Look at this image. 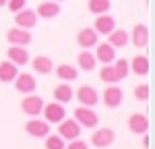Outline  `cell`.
Here are the masks:
<instances>
[{
	"mask_svg": "<svg viewBox=\"0 0 155 149\" xmlns=\"http://www.w3.org/2000/svg\"><path fill=\"white\" fill-rule=\"evenodd\" d=\"M21 110L27 114V116H39L41 114V110H44V99L39 98V95H35V93H27L23 98V101H21Z\"/></svg>",
	"mask_w": 155,
	"mask_h": 149,
	"instance_id": "2",
	"label": "cell"
},
{
	"mask_svg": "<svg viewBox=\"0 0 155 149\" xmlns=\"http://www.w3.org/2000/svg\"><path fill=\"white\" fill-rule=\"evenodd\" d=\"M97 31L95 29H89V27H85V29H81L79 33H77V44L81 46L83 50H91L97 46Z\"/></svg>",
	"mask_w": 155,
	"mask_h": 149,
	"instance_id": "12",
	"label": "cell"
},
{
	"mask_svg": "<svg viewBox=\"0 0 155 149\" xmlns=\"http://www.w3.org/2000/svg\"><path fill=\"white\" fill-rule=\"evenodd\" d=\"M77 62H79V68H83V71H93L95 68V64H97V60H95V54L91 52V50H83L79 56H77Z\"/></svg>",
	"mask_w": 155,
	"mask_h": 149,
	"instance_id": "23",
	"label": "cell"
},
{
	"mask_svg": "<svg viewBox=\"0 0 155 149\" xmlns=\"http://www.w3.org/2000/svg\"><path fill=\"white\" fill-rule=\"evenodd\" d=\"M99 79L104 81V83H110V85H116L120 79V74L116 73V68H114V64H104V68L99 71Z\"/></svg>",
	"mask_w": 155,
	"mask_h": 149,
	"instance_id": "24",
	"label": "cell"
},
{
	"mask_svg": "<svg viewBox=\"0 0 155 149\" xmlns=\"http://www.w3.org/2000/svg\"><path fill=\"white\" fill-rule=\"evenodd\" d=\"M25 131L29 137H35V139H44V137L50 135V122L46 120H39L37 116H33L31 120L25 122Z\"/></svg>",
	"mask_w": 155,
	"mask_h": 149,
	"instance_id": "4",
	"label": "cell"
},
{
	"mask_svg": "<svg viewBox=\"0 0 155 149\" xmlns=\"http://www.w3.org/2000/svg\"><path fill=\"white\" fill-rule=\"evenodd\" d=\"M56 2H62V0H56Z\"/></svg>",
	"mask_w": 155,
	"mask_h": 149,
	"instance_id": "34",
	"label": "cell"
},
{
	"mask_svg": "<svg viewBox=\"0 0 155 149\" xmlns=\"http://www.w3.org/2000/svg\"><path fill=\"white\" fill-rule=\"evenodd\" d=\"M128 37H130V41L137 48H147V44H149V29H147V25L137 23L132 27V33Z\"/></svg>",
	"mask_w": 155,
	"mask_h": 149,
	"instance_id": "14",
	"label": "cell"
},
{
	"mask_svg": "<svg viewBox=\"0 0 155 149\" xmlns=\"http://www.w3.org/2000/svg\"><path fill=\"white\" fill-rule=\"evenodd\" d=\"M128 41H130V37L124 29H114L112 33H107V44L112 48H124Z\"/></svg>",
	"mask_w": 155,
	"mask_h": 149,
	"instance_id": "20",
	"label": "cell"
},
{
	"mask_svg": "<svg viewBox=\"0 0 155 149\" xmlns=\"http://www.w3.org/2000/svg\"><path fill=\"white\" fill-rule=\"evenodd\" d=\"M116 48H112L110 44H97L95 48V60L101 62V64H112V62L116 60V52H114Z\"/></svg>",
	"mask_w": 155,
	"mask_h": 149,
	"instance_id": "17",
	"label": "cell"
},
{
	"mask_svg": "<svg viewBox=\"0 0 155 149\" xmlns=\"http://www.w3.org/2000/svg\"><path fill=\"white\" fill-rule=\"evenodd\" d=\"M104 106L106 108H118L120 104H122V99H124V91L120 89L118 85H110L104 91Z\"/></svg>",
	"mask_w": 155,
	"mask_h": 149,
	"instance_id": "10",
	"label": "cell"
},
{
	"mask_svg": "<svg viewBox=\"0 0 155 149\" xmlns=\"http://www.w3.org/2000/svg\"><path fill=\"white\" fill-rule=\"evenodd\" d=\"M25 4H27V0H6L4 6H8L11 12H19L21 8H25Z\"/></svg>",
	"mask_w": 155,
	"mask_h": 149,
	"instance_id": "31",
	"label": "cell"
},
{
	"mask_svg": "<svg viewBox=\"0 0 155 149\" xmlns=\"http://www.w3.org/2000/svg\"><path fill=\"white\" fill-rule=\"evenodd\" d=\"M110 6H112L110 0H89L87 2V8H89V12H93V15H104V12L110 11Z\"/></svg>",
	"mask_w": 155,
	"mask_h": 149,
	"instance_id": "27",
	"label": "cell"
},
{
	"mask_svg": "<svg viewBox=\"0 0 155 149\" xmlns=\"http://www.w3.org/2000/svg\"><path fill=\"white\" fill-rule=\"evenodd\" d=\"M77 99L81 101V106L93 108L97 101H99V95H97V91L91 85H81L79 89H77Z\"/></svg>",
	"mask_w": 155,
	"mask_h": 149,
	"instance_id": "9",
	"label": "cell"
},
{
	"mask_svg": "<svg viewBox=\"0 0 155 149\" xmlns=\"http://www.w3.org/2000/svg\"><path fill=\"white\" fill-rule=\"evenodd\" d=\"M72 99V87L62 83V85L54 87V101H60V104H66Z\"/></svg>",
	"mask_w": 155,
	"mask_h": 149,
	"instance_id": "26",
	"label": "cell"
},
{
	"mask_svg": "<svg viewBox=\"0 0 155 149\" xmlns=\"http://www.w3.org/2000/svg\"><path fill=\"white\" fill-rule=\"evenodd\" d=\"M134 98L139 101H147L149 99V85H137L134 87Z\"/></svg>",
	"mask_w": 155,
	"mask_h": 149,
	"instance_id": "30",
	"label": "cell"
},
{
	"mask_svg": "<svg viewBox=\"0 0 155 149\" xmlns=\"http://www.w3.org/2000/svg\"><path fill=\"white\" fill-rule=\"evenodd\" d=\"M6 56H8V60L15 62L17 66H25V64L29 62V52L25 50V46H11L8 52H6Z\"/></svg>",
	"mask_w": 155,
	"mask_h": 149,
	"instance_id": "18",
	"label": "cell"
},
{
	"mask_svg": "<svg viewBox=\"0 0 155 149\" xmlns=\"http://www.w3.org/2000/svg\"><path fill=\"white\" fill-rule=\"evenodd\" d=\"M56 77L62 79V81H74L79 77V71L72 64H58L56 66Z\"/></svg>",
	"mask_w": 155,
	"mask_h": 149,
	"instance_id": "25",
	"label": "cell"
},
{
	"mask_svg": "<svg viewBox=\"0 0 155 149\" xmlns=\"http://www.w3.org/2000/svg\"><path fill=\"white\" fill-rule=\"evenodd\" d=\"M128 68H130L134 74L145 77V74H149V58H147V56H134L132 62H128Z\"/></svg>",
	"mask_w": 155,
	"mask_h": 149,
	"instance_id": "21",
	"label": "cell"
},
{
	"mask_svg": "<svg viewBox=\"0 0 155 149\" xmlns=\"http://www.w3.org/2000/svg\"><path fill=\"white\" fill-rule=\"evenodd\" d=\"M114 139H116V135H114L112 128H97L91 135V145L97 149H106L114 143Z\"/></svg>",
	"mask_w": 155,
	"mask_h": 149,
	"instance_id": "7",
	"label": "cell"
},
{
	"mask_svg": "<svg viewBox=\"0 0 155 149\" xmlns=\"http://www.w3.org/2000/svg\"><path fill=\"white\" fill-rule=\"evenodd\" d=\"M112 64H114L116 73L120 74V79H126V77H128V73H130V68H128V60H124V58H116Z\"/></svg>",
	"mask_w": 155,
	"mask_h": 149,
	"instance_id": "28",
	"label": "cell"
},
{
	"mask_svg": "<svg viewBox=\"0 0 155 149\" xmlns=\"http://www.w3.org/2000/svg\"><path fill=\"white\" fill-rule=\"evenodd\" d=\"M64 139L60 135H48L46 137V149H64Z\"/></svg>",
	"mask_w": 155,
	"mask_h": 149,
	"instance_id": "29",
	"label": "cell"
},
{
	"mask_svg": "<svg viewBox=\"0 0 155 149\" xmlns=\"http://www.w3.org/2000/svg\"><path fill=\"white\" fill-rule=\"evenodd\" d=\"M15 25H17V27H21V29H33V27L37 25L35 11L21 8L19 12H15Z\"/></svg>",
	"mask_w": 155,
	"mask_h": 149,
	"instance_id": "8",
	"label": "cell"
},
{
	"mask_svg": "<svg viewBox=\"0 0 155 149\" xmlns=\"http://www.w3.org/2000/svg\"><path fill=\"white\" fill-rule=\"evenodd\" d=\"M95 29L97 31V35H107V33H112L114 29H116V21H114V17H110L107 12H104V15H97V19H95Z\"/></svg>",
	"mask_w": 155,
	"mask_h": 149,
	"instance_id": "13",
	"label": "cell"
},
{
	"mask_svg": "<svg viewBox=\"0 0 155 149\" xmlns=\"http://www.w3.org/2000/svg\"><path fill=\"white\" fill-rule=\"evenodd\" d=\"M15 83V87H17V91H21L23 95H27V93H33L35 91V77L29 73H19L17 74V79L12 81Z\"/></svg>",
	"mask_w": 155,
	"mask_h": 149,
	"instance_id": "11",
	"label": "cell"
},
{
	"mask_svg": "<svg viewBox=\"0 0 155 149\" xmlns=\"http://www.w3.org/2000/svg\"><path fill=\"white\" fill-rule=\"evenodd\" d=\"M74 120L81 124V126H85V128H95L97 124H99L97 114L91 110V108H87V106L77 108V110H74Z\"/></svg>",
	"mask_w": 155,
	"mask_h": 149,
	"instance_id": "5",
	"label": "cell"
},
{
	"mask_svg": "<svg viewBox=\"0 0 155 149\" xmlns=\"http://www.w3.org/2000/svg\"><path fill=\"white\" fill-rule=\"evenodd\" d=\"M35 15H37V17H41V19H54V17H58V15H60V4L56 2V0L39 2Z\"/></svg>",
	"mask_w": 155,
	"mask_h": 149,
	"instance_id": "16",
	"label": "cell"
},
{
	"mask_svg": "<svg viewBox=\"0 0 155 149\" xmlns=\"http://www.w3.org/2000/svg\"><path fill=\"white\" fill-rule=\"evenodd\" d=\"M44 116H46V122L50 124H58L60 120H64L66 118V108H64V104H60V101H52V104H44Z\"/></svg>",
	"mask_w": 155,
	"mask_h": 149,
	"instance_id": "1",
	"label": "cell"
},
{
	"mask_svg": "<svg viewBox=\"0 0 155 149\" xmlns=\"http://www.w3.org/2000/svg\"><path fill=\"white\" fill-rule=\"evenodd\" d=\"M128 128L134 135H147L149 131V118L145 114H132L128 118Z\"/></svg>",
	"mask_w": 155,
	"mask_h": 149,
	"instance_id": "15",
	"label": "cell"
},
{
	"mask_svg": "<svg viewBox=\"0 0 155 149\" xmlns=\"http://www.w3.org/2000/svg\"><path fill=\"white\" fill-rule=\"evenodd\" d=\"M64 149H87V143L79 141V139H72L71 143H68V147H64Z\"/></svg>",
	"mask_w": 155,
	"mask_h": 149,
	"instance_id": "32",
	"label": "cell"
},
{
	"mask_svg": "<svg viewBox=\"0 0 155 149\" xmlns=\"http://www.w3.org/2000/svg\"><path fill=\"white\" fill-rule=\"evenodd\" d=\"M58 135L64 139V141H72V139H79L81 137V124L72 118H64L58 122Z\"/></svg>",
	"mask_w": 155,
	"mask_h": 149,
	"instance_id": "3",
	"label": "cell"
},
{
	"mask_svg": "<svg viewBox=\"0 0 155 149\" xmlns=\"http://www.w3.org/2000/svg\"><path fill=\"white\" fill-rule=\"evenodd\" d=\"M31 64H33V71L39 74H50L54 71V62H52L50 56H37V58L31 60Z\"/></svg>",
	"mask_w": 155,
	"mask_h": 149,
	"instance_id": "22",
	"label": "cell"
},
{
	"mask_svg": "<svg viewBox=\"0 0 155 149\" xmlns=\"http://www.w3.org/2000/svg\"><path fill=\"white\" fill-rule=\"evenodd\" d=\"M31 33H29V29H21V27H12L6 31V41L11 44V46H29L31 44Z\"/></svg>",
	"mask_w": 155,
	"mask_h": 149,
	"instance_id": "6",
	"label": "cell"
},
{
	"mask_svg": "<svg viewBox=\"0 0 155 149\" xmlns=\"http://www.w3.org/2000/svg\"><path fill=\"white\" fill-rule=\"evenodd\" d=\"M19 74V66L11 60L0 62V83H12Z\"/></svg>",
	"mask_w": 155,
	"mask_h": 149,
	"instance_id": "19",
	"label": "cell"
},
{
	"mask_svg": "<svg viewBox=\"0 0 155 149\" xmlns=\"http://www.w3.org/2000/svg\"><path fill=\"white\" fill-rule=\"evenodd\" d=\"M4 4H6V0H0V6H4Z\"/></svg>",
	"mask_w": 155,
	"mask_h": 149,
	"instance_id": "33",
	"label": "cell"
}]
</instances>
